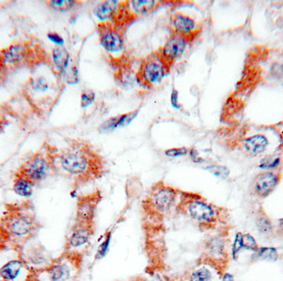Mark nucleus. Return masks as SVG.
<instances>
[{
	"label": "nucleus",
	"mask_w": 283,
	"mask_h": 281,
	"mask_svg": "<svg viewBox=\"0 0 283 281\" xmlns=\"http://www.w3.org/2000/svg\"><path fill=\"white\" fill-rule=\"evenodd\" d=\"M278 184V177L274 173L266 171L257 175L254 180V191L258 196H267Z\"/></svg>",
	"instance_id": "12"
},
{
	"label": "nucleus",
	"mask_w": 283,
	"mask_h": 281,
	"mask_svg": "<svg viewBox=\"0 0 283 281\" xmlns=\"http://www.w3.org/2000/svg\"><path fill=\"white\" fill-rule=\"evenodd\" d=\"M257 229L263 234H271L272 231V224L271 221L265 216H260L257 219Z\"/></svg>",
	"instance_id": "27"
},
{
	"label": "nucleus",
	"mask_w": 283,
	"mask_h": 281,
	"mask_svg": "<svg viewBox=\"0 0 283 281\" xmlns=\"http://www.w3.org/2000/svg\"><path fill=\"white\" fill-rule=\"evenodd\" d=\"M170 28L172 33L196 38L200 30L195 29L196 23L183 13H173L170 17Z\"/></svg>",
	"instance_id": "10"
},
{
	"label": "nucleus",
	"mask_w": 283,
	"mask_h": 281,
	"mask_svg": "<svg viewBox=\"0 0 283 281\" xmlns=\"http://www.w3.org/2000/svg\"><path fill=\"white\" fill-rule=\"evenodd\" d=\"M242 245H243V248H245L247 250H253V251H257L259 248L254 237L247 233L242 236Z\"/></svg>",
	"instance_id": "29"
},
{
	"label": "nucleus",
	"mask_w": 283,
	"mask_h": 281,
	"mask_svg": "<svg viewBox=\"0 0 283 281\" xmlns=\"http://www.w3.org/2000/svg\"><path fill=\"white\" fill-rule=\"evenodd\" d=\"M24 269L25 264L21 260H10L0 267V277L5 281H16Z\"/></svg>",
	"instance_id": "14"
},
{
	"label": "nucleus",
	"mask_w": 283,
	"mask_h": 281,
	"mask_svg": "<svg viewBox=\"0 0 283 281\" xmlns=\"http://www.w3.org/2000/svg\"><path fill=\"white\" fill-rule=\"evenodd\" d=\"M279 158H269L265 159L260 164V168L262 169H271V168L276 167V165L279 164Z\"/></svg>",
	"instance_id": "33"
},
{
	"label": "nucleus",
	"mask_w": 283,
	"mask_h": 281,
	"mask_svg": "<svg viewBox=\"0 0 283 281\" xmlns=\"http://www.w3.org/2000/svg\"><path fill=\"white\" fill-rule=\"evenodd\" d=\"M171 68L157 50L143 58L136 73V81L144 89H152L169 73Z\"/></svg>",
	"instance_id": "4"
},
{
	"label": "nucleus",
	"mask_w": 283,
	"mask_h": 281,
	"mask_svg": "<svg viewBox=\"0 0 283 281\" xmlns=\"http://www.w3.org/2000/svg\"><path fill=\"white\" fill-rule=\"evenodd\" d=\"M62 169L85 184L102 176L105 162L102 156L88 143L76 142L59 156Z\"/></svg>",
	"instance_id": "1"
},
{
	"label": "nucleus",
	"mask_w": 283,
	"mask_h": 281,
	"mask_svg": "<svg viewBox=\"0 0 283 281\" xmlns=\"http://www.w3.org/2000/svg\"><path fill=\"white\" fill-rule=\"evenodd\" d=\"M188 153L189 148L187 147H174V148L167 149L164 151L165 156L171 158L186 156Z\"/></svg>",
	"instance_id": "30"
},
{
	"label": "nucleus",
	"mask_w": 283,
	"mask_h": 281,
	"mask_svg": "<svg viewBox=\"0 0 283 281\" xmlns=\"http://www.w3.org/2000/svg\"><path fill=\"white\" fill-rule=\"evenodd\" d=\"M51 167L50 161L42 154H37L19 168L17 176L34 184L44 180L48 176Z\"/></svg>",
	"instance_id": "5"
},
{
	"label": "nucleus",
	"mask_w": 283,
	"mask_h": 281,
	"mask_svg": "<svg viewBox=\"0 0 283 281\" xmlns=\"http://www.w3.org/2000/svg\"><path fill=\"white\" fill-rule=\"evenodd\" d=\"M256 252H257V257L261 260L275 261L278 259L277 251L273 247H260Z\"/></svg>",
	"instance_id": "26"
},
{
	"label": "nucleus",
	"mask_w": 283,
	"mask_h": 281,
	"mask_svg": "<svg viewBox=\"0 0 283 281\" xmlns=\"http://www.w3.org/2000/svg\"><path fill=\"white\" fill-rule=\"evenodd\" d=\"M48 39H50L53 43L57 44V46H63L64 44V39L57 33H49L48 34Z\"/></svg>",
	"instance_id": "34"
},
{
	"label": "nucleus",
	"mask_w": 283,
	"mask_h": 281,
	"mask_svg": "<svg viewBox=\"0 0 283 281\" xmlns=\"http://www.w3.org/2000/svg\"><path fill=\"white\" fill-rule=\"evenodd\" d=\"M171 103L174 108H176V109H180L181 108V105H180L178 102V92L174 88L173 90H172V92H171Z\"/></svg>",
	"instance_id": "36"
},
{
	"label": "nucleus",
	"mask_w": 283,
	"mask_h": 281,
	"mask_svg": "<svg viewBox=\"0 0 283 281\" xmlns=\"http://www.w3.org/2000/svg\"><path fill=\"white\" fill-rule=\"evenodd\" d=\"M205 169L211 173V174H213V175L217 176V177L222 178V179H225L229 175V170L226 167L221 166V165H209Z\"/></svg>",
	"instance_id": "28"
},
{
	"label": "nucleus",
	"mask_w": 283,
	"mask_h": 281,
	"mask_svg": "<svg viewBox=\"0 0 283 281\" xmlns=\"http://www.w3.org/2000/svg\"><path fill=\"white\" fill-rule=\"evenodd\" d=\"M98 34L100 45L109 52H118L124 48V31L118 29L111 22L98 24Z\"/></svg>",
	"instance_id": "6"
},
{
	"label": "nucleus",
	"mask_w": 283,
	"mask_h": 281,
	"mask_svg": "<svg viewBox=\"0 0 283 281\" xmlns=\"http://www.w3.org/2000/svg\"><path fill=\"white\" fill-rule=\"evenodd\" d=\"M279 228H280L281 233H283V218L280 220V222H279Z\"/></svg>",
	"instance_id": "40"
},
{
	"label": "nucleus",
	"mask_w": 283,
	"mask_h": 281,
	"mask_svg": "<svg viewBox=\"0 0 283 281\" xmlns=\"http://www.w3.org/2000/svg\"><path fill=\"white\" fill-rule=\"evenodd\" d=\"M222 281H234L233 280V277L232 274H228V273H226V274H224V276L222 278Z\"/></svg>",
	"instance_id": "38"
},
{
	"label": "nucleus",
	"mask_w": 283,
	"mask_h": 281,
	"mask_svg": "<svg viewBox=\"0 0 283 281\" xmlns=\"http://www.w3.org/2000/svg\"><path fill=\"white\" fill-rule=\"evenodd\" d=\"M111 237H112V232H111V231H107L104 236V240L101 241V243L98 247L97 251H96V254L95 255V259L101 260L105 257V255H107L109 249H110V242H111Z\"/></svg>",
	"instance_id": "24"
},
{
	"label": "nucleus",
	"mask_w": 283,
	"mask_h": 281,
	"mask_svg": "<svg viewBox=\"0 0 283 281\" xmlns=\"http://www.w3.org/2000/svg\"><path fill=\"white\" fill-rule=\"evenodd\" d=\"M181 191L163 181H158L151 187L144 208L155 217H162L176 208Z\"/></svg>",
	"instance_id": "3"
},
{
	"label": "nucleus",
	"mask_w": 283,
	"mask_h": 281,
	"mask_svg": "<svg viewBox=\"0 0 283 281\" xmlns=\"http://www.w3.org/2000/svg\"><path fill=\"white\" fill-rule=\"evenodd\" d=\"M189 156L190 159L192 160L193 162L195 163H201L203 159L200 157V155L198 153L197 150L195 148H189Z\"/></svg>",
	"instance_id": "35"
},
{
	"label": "nucleus",
	"mask_w": 283,
	"mask_h": 281,
	"mask_svg": "<svg viewBox=\"0 0 283 281\" xmlns=\"http://www.w3.org/2000/svg\"><path fill=\"white\" fill-rule=\"evenodd\" d=\"M242 236H243V234L238 232V233L236 234L235 239H234V241H233V246H232V256H233L234 260L238 258V253L240 251L241 249L243 248Z\"/></svg>",
	"instance_id": "31"
},
{
	"label": "nucleus",
	"mask_w": 283,
	"mask_h": 281,
	"mask_svg": "<svg viewBox=\"0 0 283 281\" xmlns=\"http://www.w3.org/2000/svg\"><path fill=\"white\" fill-rule=\"evenodd\" d=\"M133 10L136 15H145L157 10L161 2L149 0V1H130Z\"/></svg>",
	"instance_id": "21"
},
{
	"label": "nucleus",
	"mask_w": 283,
	"mask_h": 281,
	"mask_svg": "<svg viewBox=\"0 0 283 281\" xmlns=\"http://www.w3.org/2000/svg\"><path fill=\"white\" fill-rule=\"evenodd\" d=\"M205 251L211 256H220L224 255L225 250V241L221 236H213L207 240L205 245Z\"/></svg>",
	"instance_id": "19"
},
{
	"label": "nucleus",
	"mask_w": 283,
	"mask_h": 281,
	"mask_svg": "<svg viewBox=\"0 0 283 281\" xmlns=\"http://www.w3.org/2000/svg\"><path fill=\"white\" fill-rule=\"evenodd\" d=\"M48 4L53 10L59 12H67L73 9L77 2L73 0H52L48 1Z\"/></svg>",
	"instance_id": "25"
},
{
	"label": "nucleus",
	"mask_w": 283,
	"mask_h": 281,
	"mask_svg": "<svg viewBox=\"0 0 283 281\" xmlns=\"http://www.w3.org/2000/svg\"><path fill=\"white\" fill-rule=\"evenodd\" d=\"M95 99V94L91 90H84L81 94V107L86 108L93 103Z\"/></svg>",
	"instance_id": "32"
},
{
	"label": "nucleus",
	"mask_w": 283,
	"mask_h": 281,
	"mask_svg": "<svg viewBox=\"0 0 283 281\" xmlns=\"http://www.w3.org/2000/svg\"><path fill=\"white\" fill-rule=\"evenodd\" d=\"M138 281H162V279L158 276H152L150 278H146V279H139Z\"/></svg>",
	"instance_id": "39"
},
{
	"label": "nucleus",
	"mask_w": 283,
	"mask_h": 281,
	"mask_svg": "<svg viewBox=\"0 0 283 281\" xmlns=\"http://www.w3.org/2000/svg\"><path fill=\"white\" fill-rule=\"evenodd\" d=\"M100 199L101 194L99 191L80 197L76 204V223L95 225V213Z\"/></svg>",
	"instance_id": "8"
},
{
	"label": "nucleus",
	"mask_w": 283,
	"mask_h": 281,
	"mask_svg": "<svg viewBox=\"0 0 283 281\" xmlns=\"http://www.w3.org/2000/svg\"><path fill=\"white\" fill-rule=\"evenodd\" d=\"M48 281H66L71 275V269L65 263H57L45 269Z\"/></svg>",
	"instance_id": "16"
},
{
	"label": "nucleus",
	"mask_w": 283,
	"mask_h": 281,
	"mask_svg": "<svg viewBox=\"0 0 283 281\" xmlns=\"http://www.w3.org/2000/svg\"><path fill=\"white\" fill-rule=\"evenodd\" d=\"M6 227L10 233L17 236H24L33 232L36 225L34 217L26 213H13L8 217Z\"/></svg>",
	"instance_id": "9"
},
{
	"label": "nucleus",
	"mask_w": 283,
	"mask_h": 281,
	"mask_svg": "<svg viewBox=\"0 0 283 281\" xmlns=\"http://www.w3.org/2000/svg\"><path fill=\"white\" fill-rule=\"evenodd\" d=\"M5 71H6V67H5V65L3 63L2 59L0 57V81L4 78L5 76Z\"/></svg>",
	"instance_id": "37"
},
{
	"label": "nucleus",
	"mask_w": 283,
	"mask_h": 281,
	"mask_svg": "<svg viewBox=\"0 0 283 281\" xmlns=\"http://www.w3.org/2000/svg\"><path fill=\"white\" fill-rule=\"evenodd\" d=\"M14 191L22 197L31 196L33 194V184L21 177H16L14 183Z\"/></svg>",
	"instance_id": "22"
},
{
	"label": "nucleus",
	"mask_w": 283,
	"mask_h": 281,
	"mask_svg": "<svg viewBox=\"0 0 283 281\" xmlns=\"http://www.w3.org/2000/svg\"><path fill=\"white\" fill-rule=\"evenodd\" d=\"M95 232V225L76 223L67 240V247L78 249L87 246Z\"/></svg>",
	"instance_id": "11"
},
{
	"label": "nucleus",
	"mask_w": 283,
	"mask_h": 281,
	"mask_svg": "<svg viewBox=\"0 0 283 281\" xmlns=\"http://www.w3.org/2000/svg\"><path fill=\"white\" fill-rule=\"evenodd\" d=\"M27 48L23 44L10 46L0 52V57L5 67L18 66L26 58Z\"/></svg>",
	"instance_id": "13"
},
{
	"label": "nucleus",
	"mask_w": 283,
	"mask_h": 281,
	"mask_svg": "<svg viewBox=\"0 0 283 281\" xmlns=\"http://www.w3.org/2000/svg\"><path fill=\"white\" fill-rule=\"evenodd\" d=\"M268 142L262 135H256L244 141V148L247 152L252 155H258L263 152L267 147Z\"/></svg>",
	"instance_id": "18"
},
{
	"label": "nucleus",
	"mask_w": 283,
	"mask_h": 281,
	"mask_svg": "<svg viewBox=\"0 0 283 281\" xmlns=\"http://www.w3.org/2000/svg\"><path fill=\"white\" fill-rule=\"evenodd\" d=\"M195 38V37L171 33L164 46L158 50L162 58L171 67L179 58L182 57L189 43H191Z\"/></svg>",
	"instance_id": "7"
},
{
	"label": "nucleus",
	"mask_w": 283,
	"mask_h": 281,
	"mask_svg": "<svg viewBox=\"0 0 283 281\" xmlns=\"http://www.w3.org/2000/svg\"><path fill=\"white\" fill-rule=\"evenodd\" d=\"M213 274L211 270L206 266L197 267L190 272L188 281H212Z\"/></svg>",
	"instance_id": "23"
},
{
	"label": "nucleus",
	"mask_w": 283,
	"mask_h": 281,
	"mask_svg": "<svg viewBox=\"0 0 283 281\" xmlns=\"http://www.w3.org/2000/svg\"><path fill=\"white\" fill-rule=\"evenodd\" d=\"M53 62L59 71H63L69 64L70 54L63 46H57L53 50Z\"/></svg>",
	"instance_id": "20"
},
{
	"label": "nucleus",
	"mask_w": 283,
	"mask_h": 281,
	"mask_svg": "<svg viewBox=\"0 0 283 281\" xmlns=\"http://www.w3.org/2000/svg\"><path fill=\"white\" fill-rule=\"evenodd\" d=\"M119 1H104L95 7L94 14L101 21H106L107 19H112L119 7Z\"/></svg>",
	"instance_id": "17"
},
{
	"label": "nucleus",
	"mask_w": 283,
	"mask_h": 281,
	"mask_svg": "<svg viewBox=\"0 0 283 281\" xmlns=\"http://www.w3.org/2000/svg\"><path fill=\"white\" fill-rule=\"evenodd\" d=\"M176 210L203 230L214 227L219 214L212 203L190 192L181 191Z\"/></svg>",
	"instance_id": "2"
},
{
	"label": "nucleus",
	"mask_w": 283,
	"mask_h": 281,
	"mask_svg": "<svg viewBox=\"0 0 283 281\" xmlns=\"http://www.w3.org/2000/svg\"><path fill=\"white\" fill-rule=\"evenodd\" d=\"M138 112H139V110L136 109V110L129 112L127 114L110 118V119L105 121V123L100 126V130L101 132H109V131L114 130L119 127H124V126L128 125L136 118V116L138 115Z\"/></svg>",
	"instance_id": "15"
}]
</instances>
